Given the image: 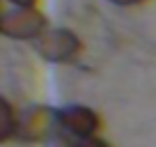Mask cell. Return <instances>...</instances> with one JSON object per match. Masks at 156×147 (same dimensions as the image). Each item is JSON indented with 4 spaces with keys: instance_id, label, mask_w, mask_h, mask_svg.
Returning a JSON list of instances; mask_svg holds the SVG:
<instances>
[{
    "instance_id": "obj_1",
    "label": "cell",
    "mask_w": 156,
    "mask_h": 147,
    "mask_svg": "<svg viewBox=\"0 0 156 147\" xmlns=\"http://www.w3.org/2000/svg\"><path fill=\"white\" fill-rule=\"evenodd\" d=\"M34 53L51 64H73L85 51L83 39L71 28H46L39 39L32 41Z\"/></svg>"
},
{
    "instance_id": "obj_4",
    "label": "cell",
    "mask_w": 156,
    "mask_h": 147,
    "mask_svg": "<svg viewBox=\"0 0 156 147\" xmlns=\"http://www.w3.org/2000/svg\"><path fill=\"white\" fill-rule=\"evenodd\" d=\"M58 127L71 138H87L103 131V117L87 103H67L58 108Z\"/></svg>"
},
{
    "instance_id": "obj_10",
    "label": "cell",
    "mask_w": 156,
    "mask_h": 147,
    "mask_svg": "<svg viewBox=\"0 0 156 147\" xmlns=\"http://www.w3.org/2000/svg\"><path fill=\"white\" fill-rule=\"evenodd\" d=\"M2 2H5V0H0V16H2V12H5V9H2Z\"/></svg>"
},
{
    "instance_id": "obj_8",
    "label": "cell",
    "mask_w": 156,
    "mask_h": 147,
    "mask_svg": "<svg viewBox=\"0 0 156 147\" xmlns=\"http://www.w3.org/2000/svg\"><path fill=\"white\" fill-rule=\"evenodd\" d=\"M108 2L115 7H140L145 2H149V0H108Z\"/></svg>"
},
{
    "instance_id": "obj_3",
    "label": "cell",
    "mask_w": 156,
    "mask_h": 147,
    "mask_svg": "<svg viewBox=\"0 0 156 147\" xmlns=\"http://www.w3.org/2000/svg\"><path fill=\"white\" fill-rule=\"evenodd\" d=\"M58 127V108L46 103H30L19 110V127H16V140L21 142H48Z\"/></svg>"
},
{
    "instance_id": "obj_7",
    "label": "cell",
    "mask_w": 156,
    "mask_h": 147,
    "mask_svg": "<svg viewBox=\"0 0 156 147\" xmlns=\"http://www.w3.org/2000/svg\"><path fill=\"white\" fill-rule=\"evenodd\" d=\"M46 147H76V138H71V136H67V133L58 131L48 142H46Z\"/></svg>"
},
{
    "instance_id": "obj_6",
    "label": "cell",
    "mask_w": 156,
    "mask_h": 147,
    "mask_svg": "<svg viewBox=\"0 0 156 147\" xmlns=\"http://www.w3.org/2000/svg\"><path fill=\"white\" fill-rule=\"evenodd\" d=\"M76 147H112V142H110V140H106L101 133H97V136L78 138V140H76Z\"/></svg>"
},
{
    "instance_id": "obj_5",
    "label": "cell",
    "mask_w": 156,
    "mask_h": 147,
    "mask_svg": "<svg viewBox=\"0 0 156 147\" xmlns=\"http://www.w3.org/2000/svg\"><path fill=\"white\" fill-rule=\"evenodd\" d=\"M16 127H19V110L7 97L0 94V145L16 138Z\"/></svg>"
},
{
    "instance_id": "obj_9",
    "label": "cell",
    "mask_w": 156,
    "mask_h": 147,
    "mask_svg": "<svg viewBox=\"0 0 156 147\" xmlns=\"http://www.w3.org/2000/svg\"><path fill=\"white\" fill-rule=\"evenodd\" d=\"M5 2L12 7H39L41 0H5Z\"/></svg>"
},
{
    "instance_id": "obj_2",
    "label": "cell",
    "mask_w": 156,
    "mask_h": 147,
    "mask_svg": "<svg viewBox=\"0 0 156 147\" xmlns=\"http://www.w3.org/2000/svg\"><path fill=\"white\" fill-rule=\"evenodd\" d=\"M48 28V16L39 7H9L0 16V34L14 41H34Z\"/></svg>"
}]
</instances>
